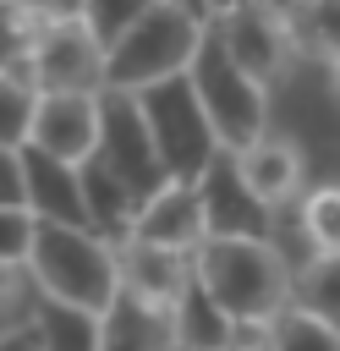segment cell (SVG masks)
Segmentation results:
<instances>
[{"label":"cell","mask_w":340,"mask_h":351,"mask_svg":"<svg viewBox=\"0 0 340 351\" xmlns=\"http://www.w3.org/2000/svg\"><path fill=\"white\" fill-rule=\"evenodd\" d=\"M192 280L236 335H263L291 307V269L269 236H214L192 252Z\"/></svg>","instance_id":"6da1fadb"},{"label":"cell","mask_w":340,"mask_h":351,"mask_svg":"<svg viewBox=\"0 0 340 351\" xmlns=\"http://www.w3.org/2000/svg\"><path fill=\"white\" fill-rule=\"evenodd\" d=\"M203 27H208V11H197V5H175V0L137 5V16L104 44L99 93H148L159 82L186 77V66L203 44Z\"/></svg>","instance_id":"7a4b0ae2"},{"label":"cell","mask_w":340,"mask_h":351,"mask_svg":"<svg viewBox=\"0 0 340 351\" xmlns=\"http://www.w3.org/2000/svg\"><path fill=\"white\" fill-rule=\"evenodd\" d=\"M27 274L33 291L66 307H82L104 318L121 302V258L115 241L93 236L88 225H49L33 219V247H27Z\"/></svg>","instance_id":"3957f363"},{"label":"cell","mask_w":340,"mask_h":351,"mask_svg":"<svg viewBox=\"0 0 340 351\" xmlns=\"http://www.w3.org/2000/svg\"><path fill=\"white\" fill-rule=\"evenodd\" d=\"M186 82H192V93H197V110H203L219 154L236 159L241 148H252V143L269 132V88H258V82L225 55V44H219L214 27H203V44H197V55H192V66H186Z\"/></svg>","instance_id":"277c9868"},{"label":"cell","mask_w":340,"mask_h":351,"mask_svg":"<svg viewBox=\"0 0 340 351\" xmlns=\"http://www.w3.org/2000/svg\"><path fill=\"white\" fill-rule=\"evenodd\" d=\"M132 99H137V110H143V126H148V137H154V154H159L165 181L197 186L203 170L219 159V143H214V132H208V121H203V110H197L192 82L175 77V82H159V88L132 93Z\"/></svg>","instance_id":"5b68a950"},{"label":"cell","mask_w":340,"mask_h":351,"mask_svg":"<svg viewBox=\"0 0 340 351\" xmlns=\"http://www.w3.org/2000/svg\"><path fill=\"white\" fill-rule=\"evenodd\" d=\"M27 82L38 93H99L104 82V44L99 33L82 22V5L71 11H49L33 60H27Z\"/></svg>","instance_id":"8992f818"},{"label":"cell","mask_w":340,"mask_h":351,"mask_svg":"<svg viewBox=\"0 0 340 351\" xmlns=\"http://www.w3.org/2000/svg\"><path fill=\"white\" fill-rule=\"evenodd\" d=\"M88 165H99L110 181H121L137 203L165 186L154 137H148L143 110H137L132 93H99V154H93Z\"/></svg>","instance_id":"52a82bcc"},{"label":"cell","mask_w":340,"mask_h":351,"mask_svg":"<svg viewBox=\"0 0 340 351\" xmlns=\"http://www.w3.org/2000/svg\"><path fill=\"white\" fill-rule=\"evenodd\" d=\"M208 27L219 33L225 55L258 82H280L296 44H291V27H285V11L280 5H225V11H208Z\"/></svg>","instance_id":"ba28073f"},{"label":"cell","mask_w":340,"mask_h":351,"mask_svg":"<svg viewBox=\"0 0 340 351\" xmlns=\"http://www.w3.org/2000/svg\"><path fill=\"white\" fill-rule=\"evenodd\" d=\"M27 148L55 165L82 170L99 154V93H38Z\"/></svg>","instance_id":"9c48e42d"},{"label":"cell","mask_w":340,"mask_h":351,"mask_svg":"<svg viewBox=\"0 0 340 351\" xmlns=\"http://www.w3.org/2000/svg\"><path fill=\"white\" fill-rule=\"evenodd\" d=\"M121 258V296L148 307V313H175L181 296L192 291V252L148 247V241H115Z\"/></svg>","instance_id":"30bf717a"},{"label":"cell","mask_w":340,"mask_h":351,"mask_svg":"<svg viewBox=\"0 0 340 351\" xmlns=\"http://www.w3.org/2000/svg\"><path fill=\"white\" fill-rule=\"evenodd\" d=\"M126 241H148V247H170V252H197V247L208 241L197 186L165 181L159 192H148V197L137 203V214H132Z\"/></svg>","instance_id":"8fae6325"},{"label":"cell","mask_w":340,"mask_h":351,"mask_svg":"<svg viewBox=\"0 0 340 351\" xmlns=\"http://www.w3.org/2000/svg\"><path fill=\"white\" fill-rule=\"evenodd\" d=\"M236 181L247 186V197L269 214V208H280L285 197H296V186H302V148L291 143V137H274V132H263L252 148H241L236 159Z\"/></svg>","instance_id":"7c38bea8"},{"label":"cell","mask_w":340,"mask_h":351,"mask_svg":"<svg viewBox=\"0 0 340 351\" xmlns=\"http://www.w3.org/2000/svg\"><path fill=\"white\" fill-rule=\"evenodd\" d=\"M197 203H203V230L208 241L214 236H269V214L247 197V186L236 181V165L230 154H219L203 181H197Z\"/></svg>","instance_id":"4fadbf2b"},{"label":"cell","mask_w":340,"mask_h":351,"mask_svg":"<svg viewBox=\"0 0 340 351\" xmlns=\"http://www.w3.org/2000/svg\"><path fill=\"white\" fill-rule=\"evenodd\" d=\"M22 186H27V214L49 225H88L82 208V176L71 165H55L33 148H22Z\"/></svg>","instance_id":"5bb4252c"},{"label":"cell","mask_w":340,"mask_h":351,"mask_svg":"<svg viewBox=\"0 0 340 351\" xmlns=\"http://www.w3.org/2000/svg\"><path fill=\"white\" fill-rule=\"evenodd\" d=\"M27 329L38 335V351H99V340H104V318L49 302V296H38L27 307Z\"/></svg>","instance_id":"9a60e30c"},{"label":"cell","mask_w":340,"mask_h":351,"mask_svg":"<svg viewBox=\"0 0 340 351\" xmlns=\"http://www.w3.org/2000/svg\"><path fill=\"white\" fill-rule=\"evenodd\" d=\"M236 340V329L208 307V296L197 291V280H192V291L181 296V307L170 313V351H225Z\"/></svg>","instance_id":"2e32d148"},{"label":"cell","mask_w":340,"mask_h":351,"mask_svg":"<svg viewBox=\"0 0 340 351\" xmlns=\"http://www.w3.org/2000/svg\"><path fill=\"white\" fill-rule=\"evenodd\" d=\"M99 351H170V318L165 313H148L137 302H115L104 313V340Z\"/></svg>","instance_id":"e0dca14e"},{"label":"cell","mask_w":340,"mask_h":351,"mask_svg":"<svg viewBox=\"0 0 340 351\" xmlns=\"http://www.w3.org/2000/svg\"><path fill=\"white\" fill-rule=\"evenodd\" d=\"M44 22H49L44 5H11V0H0V71L27 77V60H33V44H38Z\"/></svg>","instance_id":"ac0fdd59"},{"label":"cell","mask_w":340,"mask_h":351,"mask_svg":"<svg viewBox=\"0 0 340 351\" xmlns=\"http://www.w3.org/2000/svg\"><path fill=\"white\" fill-rule=\"evenodd\" d=\"M285 27H291V44H296V49H313V55H324L329 66L340 60V0L291 5V11H285Z\"/></svg>","instance_id":"d6986e66"},{"label":"cell","mask_w":340,"mask_h":351,"mask_svg":"<svg viewBox=\"0 0 340 351\" xmlns=\"http://www.w3.org/2000/svg\"><path fill=\"white\" fill-rule=\"evenodd\" d=\"M291 302L340 329V252H335V258H313V263L291 280Z\"/></svg>","instance_id":"ffe728a7"},{"label":"cell","mask_w":340,"mask_h":351,"mask_svg":"<svg viewBox=\"0 0 340 351\" xmlns=\"http://www.w3.org/2000/svg\"><path fill=\"white\" fill-rule=\"evenodd\" d=\"M33 115H38V88L16 71H0V148L22 154L33 137Z\"/></svg>","instance_id":"44dd1931"},{"label":"cell","mask_w":340,"mask_h":351,"mask_svg":"<svg viewBox=\"0 0 340 351\" xmlns=\"http://www.w3.org/2000/svg\"><path fill=\"white\" fill-rule=\"evenodd\" d=\"M269 351H340V329L291 302V307L269 324Z\"/></svg>","instance_id":"7402d4cb"},{"label":"cell","mask_w":340,"mask_h":351,"mask_svg":"<svg viewBox=\"0 0 340 351\" xmlns=\"http://www.w3.org/2000/svg\"><path fill=\"white\" fill-rule=\"evenodd\" d=\"M302 236H307L313 258L340 252V186H318L302 197Z\"/></svg>","instance_id":"603a6c76"},{"label":"cell","mask_w":340,"mask_h":351,"mask_svg":"<svg viewBox=\"0 0 340 351\" xmlns=\"http://www.w3.org/2000/svg\"><path fill=\"white\" fill-rule=\"evenodd\" d=\"M27 307H33V274H27V263H0V324L5 318L22 324Z\"/></svg>","instance_id":"cb8c5ba5"},{"label":"cell","mask_w":340,"mask_h":351,"mask_svg":"<svg viewBox=\"0 0 340 351\" xmlns=\"http://www.w3.org/2000/svg\"><path fill=\"white\" fill-rule=\"evenodd\" d=\"M27 247H33V214L0 208V263H27Z\"/></svg>","instance_id":"d4e9b609"},{"label":"cell","mask_w":340,"mask_h":351,"mask_svg":"<svg viewBox=\"0 0 340 351\" xmlns=\"http://www.w3.org/2000/svg\"><path fill=\"white\" fill-rule=\"evenodd\" d=\"M0 208H27V186H22V154L0 148Z\"/></svg>","instance_id":"484cf974"},{"label":"cell","mask_w":340,"mask_h":351,"mask_svg":"<svg viewBox=\"0 0 340 351\" xmlns=\"http://www.w3.org/2000/svg\"><path fill=\"white\" fill-rule=\"evenodd\" d=\"M0 351H38V335L27 329V318H22V324H5V329H0Z\"/></svg>","instance_id":"4316f807"},{"label":"cell","mask_w":340,"mask_h":351,"mask_svg":"<svg viewBox=\"0 0 340 351\" xmlns=\"http://www.w3.org/2000/svg\"><path fill=\"white\" fill-rule=\"evenodd\" d=\"M225 351H241V340H230V346H225Z\"/></svg>","instance_id":"83f0119b"},{"label":"cell","mask_w":340,"mask_h":351,"mask_svg":"<svg viewBox=\"0 0 340 351\" xmlns=\"http://www.w3.org/2000/svg\"><path fill=\"white\" fill-rule=\"evenodd\" d=\"M335 88H340V60H335Z\"/></svg>","instance_id":"f1b7e54d"}]
</instances>
